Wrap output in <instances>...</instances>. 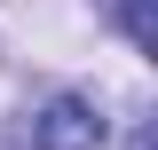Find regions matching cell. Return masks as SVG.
Instances as JSON below:
<instances>
[{"mask_svg": "<svg viewBox=\"0 0 158 150\" xmlns=\"http://www.w3.org/2000/svg\"><path fill=\"white\" fill-rule=\"evenodd\" d=\"M103 142V119L79 103V95H63V103H48V119H40V150H87Z\"/></svg>", "mask_w": 158, "mask_h": 150, "instance_id": "cell-1", "label": "cell"}, {"mask_svg": "<svg viewBox=\"0 0 158 150\" xmlns=\"http://www.w3.org/2000/svg\"><path fill=\"white\" fill-rule=\"evenodd\" d=\"M127 32H135L142 48H150V40H158V32H150V0H127Z\"/></svg>", "mask_w": 158, "mask_h": 150, "instance_id": "cell-2", "label": "cell"}]
</instances>
